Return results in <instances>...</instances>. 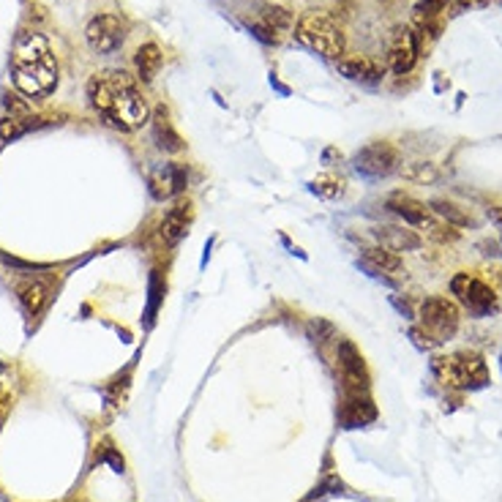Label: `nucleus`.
Returning <instances> with one entry per match:
<instances>
[{"label":"nucleus","instance_id":"obj_1","mask_svg":"<svg viewBox=\"0 0 502 502\" xmlns=\"http://www.w3.org/2000/svg\"><path fill=\"white\" fill-rule=\"evenodd\" d=\"M88 99L101 118L121 131H134L147 121V101L126 71L96 74L88 83Z\"/></svg>","mask_w":502,"mask_h":502},{"label":"nucleus","instance_id":"obj_2","mask_svg":"<svg viewBox=\"0 0 502 502\" xmlns=\"http://www.w3.org/2000/svg\"><path fill=\"white\" fill-rule=\"evenodd\" d=\"M12 80L20 93L47 96L58 83V63L42 33H22L12 52Z\"/></svg>","mask_w":502,"mask_h":502},{"label":"nucleus","instance_id":"obj_3","mask_svg":"<svg viewBox=\"0 0 502 502\" xmlns=\"http://www.w3.org/2000/svg\"><path fill=\"white\" fill-rule=\"evenodd\" d=\"M292 33H295V42L300 47L312 50L323 58L341 60V55H344V30L333 17L323 14V12L303 14Z\"/></svg>","mask_w":502,"mask_h":502},{"label":"nucleus","instance_id":"obj_4","mask_svg":"<svg viewBox=\"0 0 502 502\" xmlns=\"http://www.w3.org/2000/svg\"><path fill=\"white\" fill-rule=\"evenodd\" d=\"M249 28L257 38L267 44H279L295 30V17L290 9L276 6V4H259L251 17H249Z\"/></svg>","mask_w":502,"mask_h":502},{"label":"nucleus","instance_id":"obj_5","mask_svg":"<svg viewBox=\"0 0 502 502\" xmlns=\"http://www.w3.org/2000/svg\"><path fill=\"white\" fill-rule=\"evenodd\" d=\"M437 371H445V382L456 385V388L478 391L489 385L486 361L475 353H458L453 358H442V366L437 363Z\"/></svg>","mask_w":502,"mask_h":502},{"label":"nucleus","instance_id":"obj_6","mask_svg":"<svg viewBox=\"0 0 502 502\" xmlns=\"http://www.w3.org/2000/svg\"><path fill=\"white\" fill-rule=\"evenodd\" d=\"M420 323L437 344L450 339L458 328V306L448 298H426L420 306Z\"/></svg>","mask_w":502,"mask_h":502},{"label":"nucleus","instance_id":"obj_7","mask_svg":"<svg viewBox=\"0 0 502 502\" xmlns=\"http://www.w3.org/2000/svg\"><path fill=\"white\" fill-rule=\"evenodd\" d=\"M353 167H355V172H361L363 178H371V180L388 178L399 170V153L391 145L374 142V145H366L355 153Z\"/></svg>","mask_w":502,"mask_h":502},{"label":"nucleus","instance_id":"obj_8","mask_svg":"<svg viewBox=\"0 0 502 502\" xmlns=\"http://www.w3.org/2000/svg\"><path fill=\"white\" fill-rule=\"evenodd\" d=\"M85 38L93 52L109 55L126 42V22L118 14H99L88 22Z\"/></svg>","mask_w":502,"mask_h":502},{"label":"nucleus","instance_id":"obj_9","mask_svg":"<svg viewBox=\"0 0 502 502\" xmlns=\"http://www.w3.org/2000/svg\"><path fill=\"white\" fill-rule=\"evenodd\" d=\"M188 170L183 164H159L150 172V191L156 200H170L186 188Z\"/></svg>","mask_w":502,"mask_h":502},{"label":"nucleus","instance_id":"obj_10","mask_svg":"<svg viewBox=\"0 0 502 502\" xmlns=\"http://www.w3.org/2000/svg\"><path fill=\"white\" fill-rule=\"evenodd\" d=\"M191 219H195V211H191V203L188 200H178L162 219V227H159V235L164 238V243L175 246L186 238L188 227H191Z\"/></svg>","mask_w":502,"mask_h":502},{"label":"nucleus","instance_id":"obj_11","mask_svg":"<svg viewBox=\"0 0 502 502\" xmlns=\"http://www.w3.org/2000/svg\"><path fill=\"white\" fill-rule=\"evenodd\" d=\"M371 235L377 238V243L382 249H391V251H415L423 246L420 235L412 233L407 227H396V224H379V227H371Z\"/></svg>","mask_w":502,"mask_h":502},{"label":"nucleus","instance_id":"obj_12","mask_svg":"<svg viewBox=\"0 0 502 502\" xmlns=\"http://www.w3.org/2000/svg\"><path fill=\"white\" fill-rule=\"evenodd\" d=\"M358 265L363 270H369L371 276H394V274H402V257L391 249H382V246H371L363 251V257L358 259Z\"/></svg>","mask_w":502,"mask_h":502},{"label":"nucleus","instance_id":"obj_13","mask_svg":"<svg viewBox=\"0 0 502 502\" xmlns=\"http://www.w3.org/2000/svg\"><path fill=\"white\" fill-rule=\"evenodd\" d=\"M458 300L465 303V306L470 308V315H475V317H486V315L497 312V298H494V292L489 290V284H483V282H478V279H470L465 295H461Z\"/></svg>","mask_w":502,"mask_h":502},{"label":"nucleus","instance_id":"obj_14","mask_svg":"<svg viewBox=\"0 0 502 502\" xmlns=\"http://www.w3.org/2000/svg\"><path fill=\"white\" fill-rule=\"evenodd\" d=\"M17 292H20V300L25 306V312L30 317H36V315H42V308L52 298V284L47 279H28L25 284H20Z\"/></svg>","mask_w":502,"mask_h":502},{"label":"nucleus","instance_id":"obj_15","mask_svg":"<svg viewBox=\"0 0 502 502\" xmlns=\"http://www.w3.org/2000/svg\"><path fill=\"white\" fill-rule=\"evenodd\" d=\"M415 60H418V44H415L412 30H399V36L394 38V47H391V68L396 74H407V71H412Z\"/></svg>","mask_w":502,"mask_h":502},{"label":"nucleus","instance_id":"obj_16","mask_svg":"<svg viewBox=\"0 0 502 502\" xmlns=\"http://www.w3.org/2000/svg\"><path fill=\"white\" fill-rule=\"evenodd\" d=\"M339 71L347 76V80H353V83H366V85H374L379 83V76H382V68L369 60V58H341L339 60Z\"/></svg>","mask_w":502,"mask_h":502},{"label":"nucleus","instance_id":"obj_17","mask_svg":"<svg viewBox=\"0 0 502 502\" xmlns=\"http://www.w3.org/2000/svg\"><path fill=\"white\" fill-rule=\"evenodd\" d=\"M388 208H391L396 216H402L410 227H420L423 221L432 216L426 205H420V203H415V200H410V197H402V195L391 197Z\"/></svg>","mask_w":502,"mask_h":502},{"label":"nucleus","instance_id":"obj_18","mask_svg":"<svg viewBox=\"0 0 502 502\" xmlns=\"http://www.w3.org/2000/svg\"><path fill=\"white\" fill-rule=\"evenodd\" d=\"M159 68H162V50L156 44H145L137 50V71L142 83H153Z\"/></svg>","mask_w":502,"mask_h":502},{"label":"nucleus","instance_id":"obj_19","mask_svg":"<svg viewBox=\"0 0 502 502\" xmlns=\"http://www.w3.org/2000/svg\"><path fill=\"white\" fill-rule=\"evenodd\" d=\"M339 361H341L344 371L350 374L353 379H363V377H366L363 358H361V353L355 350V344H350V341H341V344H339Z\"/></svg>","mask_w":502,"mask_h":502},{"label":"nucleus","instance_id":"obj_20","mask_svg":"<svg viewBox=\"0 0 502 502\" xmlns=\"http://www.w3.org/2000/svg\"><path fill=\"white\" fill-rule=\"evenodd\" d=\"M153 137H156L159 147H162V150H167V153H178V150L183 147L180 137L172 131V126H170V121H167V115H164V112H159V118H156V129H153Z\"/></svg>","mask_w":502,"mask_h":502},{"label":"nucleus","instance_id":"obj_21","mask_svg":"<svg viewBox=\"0 0 502 502\" xmlns=\"http://www.w3.org/2000/svg\"><path fill=\"white\" fill-rule=\"evenodd\" d=\"M437 216H442L450 227H473V219L467 216V211H461L456 203H448V200H434L429 205Z\"/></svg>","mask_w":502,"mask_h":502},{"label":"nucleus","instance_id":"obj_22","mask_svg":"<svg viewBox=\"0 0 502 502\" xmlns=\"http://www.w3.org/2000/svg\"><path fill=\"white\" fill-rule=\"evenodd\" d=\"M402 175L412 183H423V186H429V183H437L440 180V170L437 164L432 162H415V164H407L402 167Z\"/></svg>","mask_w":502,"mask_h":502},{"label":"nucleus","instance_id":"obj_23","mask_svg":"<svg viewBox=\"0 0 502 502\" xmlns=\"http://www.w3.org/2000/svg\"><path fill=\"white\" fill-rule=\"evenodd\" d=\"M306 331H308V336H312L315 341H325V339L336 336V328L331 323H325V320H312V323L306 325Z\"/></svg>","mask_w":502,"mask_h":502},{"label":"nucleus","instance_id":"obj_24","mask_svg":"<svg viewBox=\"0 0 502 502\" xmlns=\"http://www.w3.org/2000/svg\"><path fill=\"white\" fill-rule=\"evenodd\" d=\"M450 4V0H418V6H415V12H418V17H434V14H440V12H445V6Z\"/></svg>","mask_w":502,"mask_h":502},{"label":"nucleus","instance_id":"obj_25","mask_svg":"<svg viewBox=\"0 0 502 502\" xmlns=\"http://www.w3.org/2000/svg\"><path fill=\"white\" fill-rule=\"evenodd\" d=\"M467 284H470V274H458L453 282H450V290H453V295H465V290H467Z\"/></svg>","mask_w":502,"mask_h":502},{"label":"nucleus","instance_id":"obj_26","mask_svg":"<svg viewBox=\"0 0 502 502\" xmlns=\"http://www.w3.org/2000/svg\"><path fill=\"white\" fill-rule=\"evenodd\" d=\"M494 219H497V221L502 224V208H497V211H494Z\"/></svg>","mask_w":502,"mask_h":502}]
</instances>
